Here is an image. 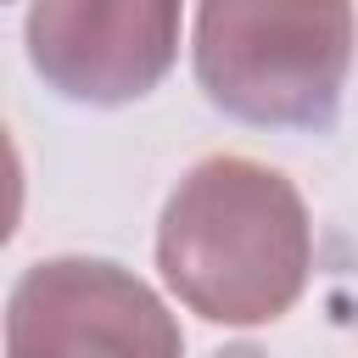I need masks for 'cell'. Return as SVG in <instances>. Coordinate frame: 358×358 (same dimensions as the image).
Listing matches in <instances>:
<instances>
[{"mask_svg": "<svg viewBox=\"0 0 358 358\" xmlns=\"http://www.w3.org/2000/svg\"><path fill=\"white\" fill-rule=\"evenodd\" d=\"M218 358H263V352H257V347H224Z\"/></svg>", "mask_w": 358, "mask_h": 358, "instance_id": "cell-5", "label": "cell"}, {"mask_svg": "<svg viewBox=\"0 0 358 358\" xmlns=\"http://www.w3.org/2000/svg\"><path fill=\"white\" fill-rule=\"evenodd\" d=\"M179 50V0H34L28 56L84 106H123L162 84Z\"/></svg>", "mask_w": 358, "mask_h": 358, "instance_id": "cell-4", "label": "cell"}, {"mask_svg": "<svg viewBox=\"0 0 358 358\" xmlns=\"http://www.w3.org/2000/svg\"><path fill=\"white\" fill-rule=\"evenodd\" d=\"M157 268L190 313L213 324H268L308 280L302 196L252 157H207L168 196Z\"/></svg>", "mask_w": 358, "mask_h": 358, "instance_id": "cell-1", "label": "cell"}, {"mask_svg": "<svg viewBox=\"0 0 358 358\" xmlns=\"http://www.w3.org/2000/svg\"><path fill=\"white\" fill-rule=\"evenodd\" d=\"M173 313L117 263H34L6 313V358H179Z\"/></svg>", "mask_w": 358, "mask_h": 358, "instance_id": "cell-3", "label": "cell"}, {"mask_svg": "<svg viewBox=\"0 0 358 358\" xmlns=\"http://www.w3.org/2000/svg\"><path fill=\"white\" fill-rule=\"evenodd\" d=\"M352 67V0H201L196 78L257 129H330Z\"/></svg>", "mask_w": 358, "mask_h": 358, "instance_id": "cell-2", "label": "cell"}]
</instances>
